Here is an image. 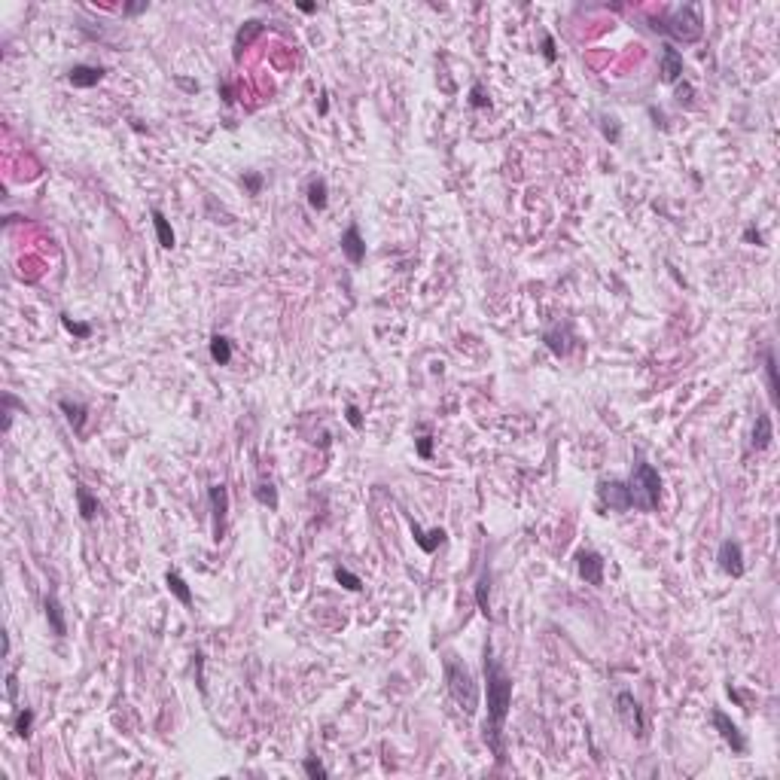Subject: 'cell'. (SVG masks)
<instances>
[{
	"label": "cell",
	"instance_id": "1",
	"mask_svg": "<svg viewBox=\"0 0 780 780\" xmlns=\"http://www.w3.org/2000/svg\"><path fill=\"white\" fill-rule=\"evenodd\" d=\"M484 683H488V722H484V741L494 750V756H503V726L509 716L512 704V677L506 673V667L494 658L491 643H484Z\"/></svg>",
	"mask_w": 780,
	"mask_h": 780
},
{
	"label": "cell",
	"instance_id": "2",
	"mask_svg": "<svg viewBox=\"0 0 780 780\" xmlns=\"http://www.w3.org/2000/svg\"><path fill=\"white\" fill-rule=\"evenodd\" d=\"M625 497H628V509L656 512L662 503V479L658 469L646 460H637L634 473L625 479Z\"/></svg>",
	"mask_w": 780,
	"mask_h": 780
},
{
	"label": "cell",
	"instance_id": "3",
	"mask_svg": "<svg viewBox=\"0 0 780 780\" xmlns=\"http://www.w3.org/2000/svg\"><path fill=\"white\" fill-rule=\"evenodd\" d=\"M652 31H662L677 43H695L704 34V19H701L698 3H686L677 10L665 12L662 19H652Z\"/></svg>",
	"mask_w": 780,
	"mask_h": 780
},
{
	"label": "cell",
	"instance_id": "4",
	"mask_svg": "<svg viewBox=\"0 0 780 780\" xmlns=\"http://www.w3.org/2000/svg\"><path fill=\"white\" fill-rule=\"evenodd\" d=\"M442 667H445V683H448V692H452V698L458 701V707L467 716L476 713V707H479V686H476L473 673H469V667L460 662L458 656H452L448 652L445 662H442Z\"/></svg>",
	"mask_w": 780,
	"mask_h": 780
},
{
	"label": "cell",
	"instance_id": "5",
	"mask_svg": "<svg viewBox=\"0 0 780 780\" xmlns=\"http://www.w3.org/2000/svg\"><path fill=\"white\" fill-rule=\"evenodd\" d=\"M616 707H619V716H622L625 726H628V732L637 735V737H646V716H643L640 701H637L631 692H619L616 695Z\"/></svg>",
	"mask_w": 780,
	"mask_h": 780
},
{
	"label": "cell",
	"instance_id": "6",
	"mask_svg": "<svg viewBox=\"0 0 780 780\" xmlns=\"http://www.w3.org/2000/svg\"><path fill=\"white\" fill-rule=\"evenodd\" d=\"M210 509H214V539L220 543L226 533V512H229V488L226 484H210L208 491Z\"/></svg>",
	"mask_w": 780,
	"mask_h": 780
},
{
	"label": "cell",
	"instance_id": "7",
	"mask_svg": "<svg viewBox=\"0 0 780 780\" xmlns=\"http://www.w3.org/2000/svg\"><path fill=\"white\" fill-rule=\"evenodd\" d=\"M716 561H720V570L726 576H744V549L737 539H722L720 552H716Z\"/></svg>",
	"mask_w": 780,
	"mask_h": 780
},
{
	"label": "cell",
	"instance_id": "8",
	"mask_svg": "<svg viewBox=\"0 0 780 780\" xmlns=\"http://www.w3.org/2000/svg\"><path fill=\"white\" fill-rule=\"evenodd\" d=\"M711 720H713V726H716V732H720V737H722V741L728 744V747L735 750L737 756H744V753H747V737L741 735V728H737V726H735L732 720H728L726 713H722V711H713V716H711Z\"/></svg>",
	"mask_w": 780,
	"mask_h": 780
},
{
	"label": "cell",
	"instance_id": "9",
	"mask_svg": "<svg viewBox=\"0 0 780 780\" xmlns=\"http://www.w3.org/2000/svg\"><path fill=\"white\" fill-rule=\"evenodd\" d=\"M342 253L348 256V263L350 265H360L363 259H366V241H363V235H360V226L357 223H350L348 229L342 232Z\"/></svg>",
	"mask_w": 780,
	"mask_h": 780
},
{
	"label": "cell",
	"instance_id": "10",
	"mask_svg": "<svg viewBox=\"0 0 780 780\" xmlns=\"http://www.w3.org/2000/svg\"><path fill=\"white\" fill-rule=\"evenodd\" d=\"M576 567H579V576L588 586H603V558L597 552L582 549L576 555Z\"/></svg>",
	"mask_w": 780,
	"mask_h": 780
},
{
	"label": "cell",
	"instance_id": "11",
	"mask_svg": "<svg viewBox=\"0 0 780 780\" xmlns=\"http://www.w3.org/2000/svg\"><path fill=\"white\" fill-rule=\"evenodd\" d=\"M680 76H683V55L667 43L662 49V80L667 82V86H677Z\"/></svg>",
	"mask_w": 780,
	"mask_h": 780
},
{
	"label": "cell",
	"instance_id": "12",
	"mask_svg": "<svg viewBox=\"0 0 780 780\" xmlns=\"http://www.w3.org/2000/svg\"><path fill=\"white\" fill-rule=\"evenodd\" d=\"M104 74H107L104 67H95V65H76V67H70L67 80L74 82L76 89H92V86H98V82L104 80Z\"/></svg>",
	"mask_w": 780,
	"mask_h": 780
},
{
	"label": "cell",
	"instance_id": "13",
	"mask_svg": "<svg viewBox=\"0 0 780 780\" xmlns=\"http://www.w3.org/2000/svg\"><path fill=\"white\" fill-rule=\"evenodd\" d=\"M58 409L67 414V424L74 427L76 436H82V433H86V418H89V409H86V405H82V403H74V399H61Z\"/></svg>",
	"mask_w": 780,
	"mask_h": 780
},
{
	"label": "cell",
	"instance_id": "14",
	"mask_svg": "<svg viewBox=\"0 0 780 780\" xmlns=\"http://www.w3.org/2000/svg\"><path fill=\"white\" fill-rule=\"evenodd\" d=\"M46 622L52 628L55 637H65L67 634V622H65V610H61L58 597L55 594H46Z\"/></svg>",
	"mask_w": 780,
	"mask_h": 780
},
{
	"label": "cell",
	"instance_id": "15",
	"mask_svg": "<svg viewBox=\"0 0 780 780\" xmlns=\"http://www.w3.org/2000/svg\"><path fill=\"white\" fill-rule=\"evenodd\" d=\"M543 342H546V348L552 350L555 357H564L567 350H570V329H561V326H552V329H546L543 333Z\"/></svg>",
	"mask_w": 780,
	"mask_h": 780
},
{
	"label": "cell",
	"instance_id": "16",
	"mask_svg": "<svg viewBox=\"0 0 780 780\" xmlns=\"http://www.w3.org/2000/svg\"><path fill=\"white\" fill-rule=\"evenodd\" d=\"M771 439H775L771 414H759V418H756V427H753V442H750V445H753L756 452H765V448L771 445Z\"/></svg>",
	"mask_w": 780,
	"mask_h": 780
},
{
	"label": "cell",
	"instance_id": "17",
	"mask_svg": "<svg viewBox=\"0 0 780 780\" xmlns=\"http://www.w3.org/2000/svg\"><path fill=\"white\" fill-rule=\"evenodd\" d=\"M153 226H156V238H159V247H165V250H171L174 244H177V238H174V229H171V223H168V216L161 214L159 208H153Z\"/></svg>",
	"mask_w": 780,
	"mask_h": 780
},
{
	"label": "cell",
	"instance_id": "18",
	"mask_svg": "<svg viewBox=\"0 0 780 780\" xmlns=\"http://www.w3.org/2000/svg\"><path fill=\"white\" fill-rule=\"evenodd\" d=\"M412 533H414V543L421 546V552H427V555H433V552H436L442 543H445V531H442V528L430 531V533H424V531L418 528V524H414V528H412Z\"/></svg>",
	"mask_w": 780,
	"mask_h": 780
},
{
	"label": "cell",
	"instance_id": "19",
	"mask_svg": "<svg viewBox=\"0 0 780 780\" xmlns=\"http://www.w3.org/2000/svg\"><path fill=\"white\" fill-rule=\"evenodd\" d=\"M165 586H168V592H171L174 597H177L183 607H192V592H189V586H186V579L180 573H174V570H168L165 573Z\"/></svg>",
	"mask_w": 780,
	"mask_h": 780
},
{
	"label": "cell",
	"instance_id": "20",
	"mask_svg": "<svg viewBox=\"0 0 780 780\" xmlns=\"http://www.w3.org/2000/svg\"><path fill=\"white\" fill-rule=\"evenodd\" d=\"M476 603H479V613L491 619V567H484L476 582Z\"/></svg>",
	"mask_w": 780,
	"mask_h": 780
},
{
	"label": "cell",
	"instance_id": "21",
	"mask_svg": "<svg viewBox=\"0 0 780 780\" xmlns=\"http://www.w3.org/2000/svg\"><path fill=\"white\" fill-rule=\"evenodd\" d=\"M210 360H214L216 366H229L232 363V342L226 335H214V339H210Z\"/></svg>",
	"mask_w": 780,
	"mask_h": 780
},
{
	"label": "cell",
	"instance_id": "22",
	"mask_svg": "<svg viewBox=\"0 0 780 780\" xmlns=\"http://www.w3.org/2000/svg\"><path fill=\"white\" fill-rule=\"evenodd\" d=\"M326 180L323 177H317V180H311L308 183V205H311L314 210H326V205H329V199H326Z\"/></svg>",
	"mask_w": 780,
	"mask_h": 780
},
{
	"label": "cell",
	"instance_id": "23",
	"mask_svg": "<svg viewBox=\"0 0 780 780\" xmlns=\"http://www.w3.org/2000/svg\"><path fill=\"white\" fill-rule=\"evenodd\" d=\"M76 503H80V515L86 518V522H92L98 515V497L89 494L86 484H76Z\"/></svg>",
	"mask_w": 780,
	"mask_h": 780
},
{
	"label": "cell",
	"instance_id": "24",
	"mask_svg": "<svg viewBox=\"0 0 780 780\" xmlns=\"http://www.w3.org/2000/svg\"><path fill=\"white\" fill-rule=\"evenodd\" d=\"M253 497H256V503H263V506H269L271 512L278 509V488L271 482H259L256 488H253Z\"/></svg>",
	"mask_w": 780,
	"mask_h": 780
},
{
	"label": "cell",
	"instance_id": "25",
	"mask_svg": "<svg viewBox=\"0 0 780 780\" xmlns=\"http://www.w3.org/2000/svg\"><path fill=\"white\" fill-rule=\"evenodd\" d=\"M765 378H768V397H771V403L777 399V360H775V350H765Z\"/></svg>",
	"mask_w": 780,
	"mask_h": 780
},
{
	"label": "cell",
	"instance_id": "26",
	"mask_svg": "<svg viewBox=\"0 0 780 780\" xmlns=\"http://www.w3.org/2000/svg\"><path fill=\"white\" fill-rule=\"evenodd\" d=\"M256 34H263V22H256V19H253V22H247V25L241 27V31H238V37H235V55H241V49L247 46L250 40L256 37Z\"/></svg>",
	"mask_w": 780,
	"mask_h": 780
},
{
	"label": "cell",
	"instance_id": "27",
	"mask_svg": "<svg viewBox=\"0 0 780 780\" xmlns=\"http://www.w3.org/2000/svg\"><path fill=\"white\" fill-rule=\"evenodd\" d=\"M335 582L344 586L348 592H360V588H363V579L357 573H350L348 567H335Z\"/></svg>",
	"mask_w": 780,
	"mask_h": 780
},
{
	"label": "cell",
	"instance_id": "28",
	"mask_svg": "<svg viewBox=\"0 0 780 780\" xmlns=\"http://www.w3.org/2000/svg\"><path fill=\"white\" fill-rule=\"evenodd\" d=\"M61 326H65L70 335H76V339H89V335H92V326H89V323L74 320L70 314H61Z\"/></svg>",
	"mask_w": 780,
	"mask_h": 780
},
{
	"label": "cell",
	"instance_id": "29",
	"mask_svg": "<svg viewBox=\"0 0 780 780\" xmlns=\"http://www.w3.org/2000/svg\"><path fill=\"white\" fill-rule=\"evenodd\" d=\"M31 728H34V711L31 707H25L22 713H19L16 720V735L19 737H31Z\"/></svg>",
	"mask_w": 780,
	"mask_h": 780
},
{
	"label": "cell",
	"instance_id": "30",
	"mask_svg": "<svg viewBox=\"0 0 780 780\" xmlns=\"http://www.w3.org/2000/svg\"><path fill=\"white\" fill-rule=\"evenodd\" d=\"M302 768H305V775L311 777V780H326V777H329V771L323 768V765H320L314 756H308L305 762H302Z\"/></svg>",
	"mask_w": 780,
	"mask_h": 780
},
{
	"label": "cell",
	"instance_id": "31",
	"mask_svg": "<svg viewBox=\"0 0 780 780\" xmlns=\"http://www.w3.org/2000/svg\"><path fill=\"white\" fill-rule=\"evenodd\" d=\"M488 104H491V101H488V95H484V86H482V82H476V86L469 89V107L484 110Z\"/></svg>",
	"mask_w": 780,
	"mask_h": 780
},
{
	"label": "cell",
	"instance_id": "32",
	"mask_svg": "<svg viewBox=\"0 0 780 780\" xmlns=\"http://www.w3.org/2000/svg\"><path fill=\"white\" fill-rule=\"evenodd\" d=\"M601 122H603V135L613 140V144H619V122H616V119H610V116H603Z\"/></svg>",
	"mask_w": 780,
	"mask_h": 780
},
{
	"label": "cell",
	"instance_id": "33",
	"mask_svg": "<svg viewBox=\"0 0 780 780\" xmlns=\"http://www.w3.org/2000/svg\"><path fill=\"white\" fill-rule=\"evenodd\" d=\"M418 458H424V460L433 458V436H427V433L418 439Z\"/></svg>",
	"mask_w": 780,
	"mask_h": 780
},
{
	"label": "cell",
	"instance_id": "34",
	"mask_svg": "<svg viewBox=\"0 0 780 780\" xmlns=\"http://www.w3.org/2000/svg\"><path fill=\"white\" fill-rule=\"evenodd\" d=\"M344 414H348V424L354 427V430H360V427H363V414H360V409H357L354 403H350L348 409H344Z\"/></svg>",
	"mask_w": 780,
	"mask_h": 780
},
{
	"label": "cell",
	"instance_id": "35",
	"mask_svg": "<svg viewBox=\"0 0 780 780\" xmlns=\"http://www.w3.org/2000/svg\"><path fill=\"white\" fill-rule=\"evenodd\" d=\"M244 186L250 189V195H259V189H263V177H259V174H244Z\"/></svg>",
	"mask_w": 780,
	"mask_h": 780
},
{
	"label": "cell",
	"instance_id": "36",
	"mask_svg": "<svg viewBox=\"0 0 780 780\" xmlns=\"http://www.w3.org/2000/svg\"><path fill=\"white\" fill-rule=\"evenodd\" d=\"M16 692H19V680H16V673H6V695H10V701H16Z\"/></svg>",
	"mask_w": 780,
	"mask_h": 780
},
{
	"label": "cell",
	"instance_id": "37",
	"mask_svg": "<svg viewBox=\"0 0 780 780\" xmlns=\"http://www.w3.org/2000/svg\"><path fill=\"white\" fill-rule=\"evenodd\" d=\"M543 55H546V61H555V40L552 37H543Z\"/></svg>",
	"mask_w": 780,
	"mask_h": 780
},
{
	"label": "cell",
	"instance_id": "38",
	"mask_svg": "<svg viewBox=\"0 0 780 780\" xmlns=\"http://www.w3.org/2000/svg\"><path fill=\"white\" fill-rule=\"evenodd\" d=\"M744 241H750V244H762V232H756L753 226H750L747 232H744Z\"/></svg>",
	"mask_w": 780,
	"mask_h": 780
},
{
	"label": "cell",
	"instance_id": "39",
	"mask_svg": "<svg viewBox=\"0 0 780 780\" xmlns=\"http://www.w3.org/2000/svg\"><path fill=\"white\" fill-rule=\"evenodd\" d=\"M146 6H150L146 0H144V3H129L122 12H125V16H137V12H144V10H146Z\"/></svg>",
	"mask_w": 780,
	"mask_h": 780
},
{
	"label": "cell",
	"instance_id": "40",
	"mask_svg": "<svg viewBox=\"0 0 780 780\" xmlns=\"http://www.w3.org/2000/svg\"><path fill=\"white\" fill-rule=\"evenodd\" d=\"M299 10H302V12H314L317 6H314V3H299Z\"/></svg>",
	"mask_w": 780,
	"mask_h": 780
}]
</instances>
